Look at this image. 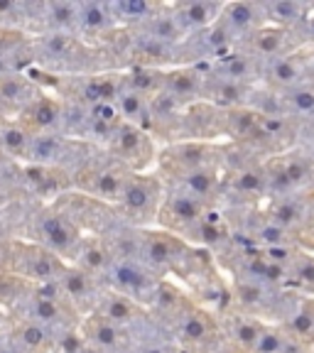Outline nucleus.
Segmentation results:
<instances>
[{
    "mask_svg": "<svg viewBox=\"0 0 314 353\" xmlns=\"http://www.w3.org/2000/svg\"><path fill=\"white\" fill-rule=\"evenodd\" d=\"M66 265L61 263L59 255L47 250L39 243H10V263H8V272L28 280L30 285H39V282H59L64 275Z\"/></svg>",
    "mask_w": 314,
    "mask_h": 353,
    "instance_id": "obj_1",
    "label": "nucleus"
},
{
    "mask_svg": "<svg viewBox=\"0 0 314 353\" xmlns=\"http://www.w3.org/2000/svg\"><path fill=\"white\" fill-rule=\"evenodd\" d=\"M35 231H37L39 245H44V248L52 250L55 255L77 253L79 243H81L77 226L64 214H57V211L39 214L37 223H35Z\"/></svg>",
    "mask_w": 314,
    "mask_h": 353,
    "instance_id": "obj_2",
    "label": "nucleus"
},
{
    "mask_svg": "<svg viewBox=\"0 0 314 353\" xmlns=\"http://www.w3.org/2000/svg\"><path fill=\"white\" fill-rule=\"evenodd\" d=\"M12 314L20 316V319L35 321V324L50 329L57 336V329L66 326V307L64 302H55V299L39 297L30 290L25 297L17 302V307L12 309Z\"/></svg>",
    "mask_w": 314,
    "mask_h": 353,
    "instance_id": "obj_3",
    "label": "nucleus"
},
{
    "mask_svg": "<svg viewBox=\"0 0 314 353\" xmlns=\"http://www.w3.org/2000/svg\"><path fill=\"white\" fill-rule=\"evenodd\" d=\"M10 341L20 348V353H44L50 351L52 343H55V334L44 326L35 324L28 319H10V331H8Z\"/></svg>",
    "mask_w": 314,
    "mask_h": 353,
    "instance_id": "obj_4",
    "label": "nucleus"
},
{
    "mask_svg": "<svg viewBox=\"0 0 314 353\" xmlns=\"http://www.w3.org/2000/svg\"><path fill=\"white\" fill-rule=\"evenodd\" d=\"M113 150L121 154L126 162H138L145 165L150 160V143L145 138V132L133 123H121L110 135Z\"/></svg>",
    "mask_w": 314,
    "mask_h": 353,
    "instance_id": "obj_5",
    "label": "nucleus"
},
{
    "mask_svg": "<svg viewBox=\"0 0 314 353\" xmlns=\"http://www.w3.org/2000/svg\"><path fill=\"white\" fill-rule=\"evenodd\" d=\"M61 105L50 96H37L28 108L22 110V125L28 128L32 135H44L52 132L61 123Z\"/></svg>",
    "mask_w": 314,
    "mask_h": 353,
    "instance_id": "obj_6",
    "label": "nucleus"
},
{
    "mask_svg": "<svg viewBox=\"0 0 314 353\" xmlns=\"http://www.w3.org/2000/svg\"><path fill=\"white\" fill-rule=\"evenodd\" d=\"M37 99V88L32 81L15 72H0V105L3 108L25 110Z\"/></svg>",
    "mask_w": 314,
    "mask_h": 353,
    "instance_id": "obj_7",
    "label": "nucleus"
},
{
    "mask_svg": "<svg viewBox=\"0 0 314 353\" xmlns=\"http://www.w3.org/2000/svg\"><path fill=\"white\" fill-rule=\"evenodd\" d=\"M84 339H86V343H91L94 348H99V351L110 353L121 346L123 336H121V326L104 319V316L94 314L91 319H86V324H84Z\"/></svg>",
    "mask_w": 314,
    "mask_h": 353,
    "instance_id": "obj_8",
    "label": "nucleus"
},
{
    "mask_svg": "<svg viewBox=\"0 0 314 353\" xmlns=\"http://www.w3.org/2000/svg\"><path fill=\"white\" fill-rule=\"evenodd\" d=\"M110 272V282L121 290V292H130V294H143L150 285L148 272L140 268V265L130 263V260H118L108 268Z\"/></svg>",
    "mask_w": 314,
    "mask_h": 353,
    "instance_id": "obj_9",
    "label": "nucleus"
},
{
    "mask_svg": "<svg viewBox=\"0 0 314 353\" xmlns=\"http://www.w3.org/2000/svg\"><path fill=\"white\" fill-rule=\"evenodd\" d=\"M64 148H66V143L59 138V135H52V132L35 135L32 143H30L28 160L37 167H50L64 157Z\"/></svg>",
    "mask_w": 314,
    "mask_h": 353,
    "instance_id": "obj_10",
    "label": "nucleus"
},
{
    "mask_svg": "<svg viewBox=\"0 0 314 353\" xmlns=\"http://www.w3.org/2000/svg\"><path fill=\"white\" fill-rule=\"evenodd\" d=\"M39 12H42V20L52 28V32H66V30L79 28V3H66V0L44 3Z\"/></svg>",
    "mask_w": 314,
    "mask_h": 353,
    "instance_id": "obj_11",
    "label": "nucleus"
},
{
    "mask_svg": "<svg viewBox=\"0 0 314 353\" xmlns=\"http://www.w3.org/2000/svg\"><path fill=\"white\" fill-rule=\"evenodd\" d=\"M32 138L35 135L22 123H0V150H3V154L28 160Z\"/></svg>",
    "mask_w": 314,
    "mask_h": 353,
    "instance_id": "obj_12",
    "label": "nucleus"
},
{
    "mask_svg": "<svg viewBox=\"0 0 314 353\" xmlns=\"http://www.w3.org/2000/svg\"><path fill=\"white\" fill-rule=\"evenodd\" d=\"M59 285H61L64 297L77 304L88 302V299L94 297V280H91V275H88L86 270H81V268H66L64 275L59 277Z\"/></svg>",
    "mask_w": 314,
    "mask_h": 353,
    "instance_id": "obj_13",
    "label": "nucleus"
},
{
    "mask_svg": "<svg viewBox=\"0 0 314 353\" xmlns=\"http://www.w3.org/2000/svg\"><path fill=\"white\" fill-rule=\"evenodd\" d=\"M118 94H121V83L110 77L86 79L81 86V101L88 103V108L99 103H116Z\"/></svg>",
    "mask_w": 314,
    "mask_h": 353,
    "instance_id": "obj_14",
    "label": "nucleus"
},
{
    "mask_svg": "<svg viewBox=\"0 0 314 353\" xmlns=\"http://www.w3.org/2000/svg\"><path fill=\"white\" fill-rule=\"evenodd\" d=\"M116 105H118L121 118H128V121H133V123H143V125L150 123V110H148V103H145L143 94H138V91L130 88L128 83L121 86V94H118V99H116Z\"/></svg>",
    "mask_w": 314,
    "mask_h": 353,
    "instance_id": "obj_15",
    "label": "nucleus"
},
{
    "mask_svg": "<svg viewBox=\"0 0 314 353\" xmlns=\"http://www.w3.org/2000/svg\"><path fill=\"white\" fill-rule=\"evenodd\" d=\"M167 216H172L179 226H187L204 216V204H202V199L192 196V194H175L167 201Z\"/></svg>",
    "mask_w": 314,
    "mask_h": 353,
    "instance_id": "obj_16",
    "label": "nucleus"
},
{
    "mask_svg": "<svg viewBox=\"0 0 314 353\" xmlns=\"http://www.w3.org/2000/svg\"><path fill=\"white\" fill-rule=\"evenodd\" d=\"M113 25V12L106 3H79V30L104 32Z\"/></svg>",
    "mask_w": 314,
    "mask_h": 353,
    "instance_id": "obj_17",
    "label": "nucleus"
},
{
    "mask_svg": "<svg viewBox=\"0 0 314 353\" xmlns=\"http://www.w3.org/2000/svg\"><path fill=\"white\" fill-rule=\"evenodd\" d=\"M77 268L86 270L88 275H94V272L110 268V253L99 241H81L77 248Z\"/></svg>",
    "mask_w": 314,
    "mask_h": 353,
    "instance_id": "obj_18",
    "label": "nucleus"
},
{
    "mask_svg": "<svg viewBox=\"0 0 314 353\" xmlns=\"http://www.w3.org/2000/svg\"><path fill=\"white\" fill-rule=\"evenodd\" d=\"M77 50V39L69 32H50L39 37V54L47 61H64Z\"/></svg>",
    "mask_w": 314,
    "mask_h": 353,
    "instance_id": "obj_19",
    "label": "nucleus"
},
{
    "mask_svg": "<svg viewBox=\"0 0 314 353\" xmlns=\"http://www.w3.org/2000/svg\"><path fill=\"white\" fill-rule=\"evenodd\" d=\"M123 206L128 211H135V214H143V211L150 209L153 204V187H150L148 179H140V176H130L123 189V196H121Z\"/></svg>",
    "mask_w": 314,
    "mask_h": 353,
    "instance_id": "obj_20",
    "label": "nucleus"
},
{
    "mask_svg": "<svg viewBox=\"0 0 314 353\" xmlns=\"http://www.w3.org/2000/svg\"><path fill=\"white\" fill-rule=\"evenodd\" d=\"M138 314H140V312L135 309V304H133L128 297H123V294H113V297H106L104 304H101V309H99V316H104V319L113 321L116 326L128 324V321H133Z\"/></svg>",
    "mask_w": 314,
    "mask_h": 353,
    "instance_id": "obj_21",
    "label": "nucleus"
},
{
    "mask_svg": "<svg viewBox=\"0 0 314 353\" xmlns=\"http://www.w3.org/2000/svg\"><path fill=\"white\" fill-rule=\"evenodd\" d=\"M214 12H219V8L214 3H187V6L177 8L179 22L187 28H211L214 25Z\"/></svg>",
    "mask_w": 314,
    "mask_h": 353,
    "instance_id": "obj_22",
    "label": "nucleus"
},
{
    "mask_svg": "<svg viewBox=\"0 0 314 353\" xmlns=\"http://www.w3.org/2000/svg\"><path fill=\"white\" fill-rule=\"evenodd\" d=\"M30 292V282L12 272H0V309H15L25 294Z\"/></svg>",
    "mask_w": 314,
    "mask_h": 353,
    "instance_id": "obj_23",
    "label": "nucleus"
},
{
    "mask_svg": "<svg viewBox=\"0 0 314 353\" xmlns=\"http://www.w3.org/2000/svg\"><path fill=\"white\" fill-rule=\"evenodd\" d=\"M128 179H130V176H123L118 170H99L94 174V184H91V189H94L99 196L121 199Z\"/></svg>",
    "mask_w": 314,
    "mask_h": 353,
    "instance_id": "obj_24",
    "label": "nucleus"
},
{
    "mask_svg": "<svg viewBox=\"0 0 314 353\" xmlns=\"http://www.w3.org/2000/svg\"><path fill=\"white\" fill-rule=\"evenodd\" d=\"M184 32V25L177 17H167V15H155L148 25V37L157 39V42H165V44H175L177 39L182 37Z\"/></svg>",
    "mask_w": 314,
    "mask_h": 353,
    "instance_id": "obj_25",
    "label": "nucleus"
},
{
    "mask_svg": "<svg viewBox=\"0 0 314 353\" xmlns=\"http://www.w3.org/2000/svg\"><path fill=\"white\" fill-rule=\"evenodd\" d=\"M255 15H258V8H253L251 3H231V6H226L221 20L226 22L231 32H246L253 28Z\"/></svg>",
    "mask_w": 314,
    "mask_h": 353,
    "instance_id": "obj_26",
    "label": "nucleus"
},
{
    "mask_svg": "<svg viewBox=\"0 0 314 353\" xmlns=\"http://www.w3.org/2000/svg\"><path fill=\"white\" fill-rule=\"evenodd\" d=\"M199 91V77L194 72H172L165 77V94H170L172 99H189Z\"/></svg>",
    "mask_w": 314,
    "mask_h": 353,
    "instance_id": "obj_27",
    "label": "nucleus"
},
{
    "mask_svg": "<svg viewBox=\"0 0 314 353\" xmlns=\"http://www.w3.org/2000/svg\"><path fill=\"white\" fill-rule=\"evenodd\" d=\"M300 66L297 61H293L290 57H277V59L271 61V69H268V79L277 86L285 88H295V83L300 81Z\"/></svg>",
    "mask_w": 314,
    "mask_h": 353,
    "instance_id": "obj_28",
    "label": "nucleus"
},
{
    "mask_svg": "<svg viewBox=\"0 0 314 353\" xmlns=\"http://www.w3.org/2000/svg\"><path fill=\"white\" fill-rule=\"evenodd\" d=\"M145 255L155 268H167L175 260V245L165 236H150L145 243Z\"/></svg>",
    "mask_w": 314,
    "mask_h": 353,
    "instance_id": "obj_29",
    "label": "nucleus"
},
{
    "mask_svg": "<svg viewBox=\"0 0 314 353\" xmlns=\"http://www.w3.org/2000/svg\"><path fill=\"white\" fill-rule=\"evenodd\" d=\"M209 96L214 99V103L231 108V105H238L243 101V96H246V88H243V83L228 81V79H219V81L211 86Z\"/></svg>",
    "mask_w": 314,
    "mask_h": 353,
    "instance_id": "obj_30",
    "label": "nucleus"
},
{
    "mask_svg": "<svg viewBox=\"0 0 314 353\" xmlns=\"http://www.w3.org/2000/svg\"><path fill=\"white\" fill-rule=\"evenodd\" d=\"M265 12L273 17V20L280 22H297L304 17L307 12V6L300 3V0H275V3H268L265 6Z\"/></svg>",
    "mask_w": 314,
    "mask_h": 353,
    "instance_id": "obj_31",
    "label": "nucleus"
},
{
    "mask_svg": "<svg viewBox=\"0 0 314 353\" xmlns=\"http://www.w3.org/2000/svg\"><path fill=\"white\" fill-rule=\"evenodd\" d=\"M179 331H182L184 341L202 343L206 336H209V321H206V316L202 314V312H189V314L182 316Z\"/></svg>",
    "mask_w": 314,
    "mask_h": 353,
    "instance_id": "obj_32",
    "label": "nucleus"
},
{
    "mask_svg": "<svg viewBox=\"0 0 314 353\" xmlns=\"http://www.w3.org/2000/svg\"><path fill=\"white\" fill-rule=\"evenodd\" d=\"M251 72H253V64H251V57L246 54H228L226 59L221 61V74L228 81L243 83L251 77Z\"/></svg>",
    "mask_w": 314,
    "mask_h": 353,
    "instance_id": "obj_33",
    "label": "nucleus"
},
{
    "mask_svg": "<svg viewBox=\"0 0 314 353\" xmlns=\"http://www.w3.org/2000/svg\"><path fill=\"white\" fill-rule=\"evenodd\" d=\"M113 17H126V20H148L155 8L148 0H121V3H108Z\"/></svg>",
    "mask_w": 314,
    "mask_h": 353,
    "instance_id": "obj_34",
    "label": "nucleus"
},
{
    "mask_svg": "<svg viewBox=\"0 0 314 353\" xmlns=\"http://www.w3.org/2000/svg\"><path fill=\"white\" fill-rule=\"evenodd\" d=\"M253 47H255V52H260L263 57L277 59L282 47H285V34H282L280 30H260L253 39Z\"/></svg>",
    "mask_w": 314,
    "mask_h": 353,
    "instance_id": "obj_35",
    "label": "nucleus"
},
{
    "mask_svg": "<svg viewBox=\"0 0 314 353\" xmlns=\"http://www.w3.org/2000/svg\"><path fill=\"white\" fill-rule=\"evenodd\" d=\"M184 184H187L189 194L197 199H206L211 192H214V174L204 167L199 170H189L187 176H184Z\"/></svg>",
    "mask_w": 314,
    "mask_h": 353,
    "instance_id": "obj_36",
    "label": "nucleus"
},
{
    "mask_svg": "<svg viewBox=\"0 0 314 353\" xmlns=\"http://www.w3.org/2000/svg\"><path fill=\"white\" fill-rule=\"evenodd\" d=\"M260 125V113L246 108H236L228 118V128H231L233 135H253L258 132Z\"/></svg>",
    "mask_w": 314,
    "mask_h": 353,
    "instance_id": "obj_37",
    "label": "nucleus"
},
{
    "mask_svg": "<svg viewBox=\"0 0 314 353\" xmlns=\"http://www.w3.org/2000/svg\"><path fill=\"white\" fill-rule=\"evenodd\" d=\"M285 103L293 110H297V113H302V116H309V113H314V88H290L285 96Z\"/></svg>",
    "mask_w": 314,
    "mask_h": 353,
    "instance_id": "obj_38",
    "label": "nucleus"
},
{
    "mask_svg": "<svg viewBox=\"0 0 314 353\" xmlns=\"http://www.w3.org/2000/svg\"><path fill=\"white\" fill-rule=\"evenodd\" d=\"M157 81H160V74L155 72V69H150V66H135V69L130 72V77L126 79L128 86L135 88L138 94L153 91V88L157 86Z\"/></svg>",
    "mask_w": 314,
    "mask_h": 353,
    "instance_id": "obj_39",
    "label": "nucleus"
},
{
    "mask_svg": "<svg viewBox=\"0 0 314 353\" xmlns=\"http://www.w3.org/2000/svg\"><path fill=\"white\" fill-rule=\"evenodd\" d=\"M300 221H302V209H300V204H295V201H280V204L273 209V223L282 226L285 231L297 226Z\"/></svg>",
    "mask_w": 314,
    "mask_h": 353,
    "instance_id": "obj_40",
    "label": "nucleus"
},
{
    "mask_svg": "<svg viewBox=\"0 0 314 353\" xmlns=\"http://www.w3.org/2000/svg\"><path fill=\"white\" fill-rule=\"evenodd\" d=\"M138 52H140V57L148 61H170V57H172L170 44L157 42V39H153V37L138 39Z\"/></svg>",
    "mask_w": 314,
    "mask_h": 353,
    "instance_id": "obj_41",
    "label": "nucleus"
},
{
    "mask_svg": "<svg viewBox=\"0 0 314 353\" xmlns=\"http://www.w3.org/2000/svg\"><path fill=\"white\" fill-rule=\"evenodd\" d=\"M285 339L287 336L280 329H260L258 343H255V353H280Z\"/></svg>",
    "mask_w": 314,
    "mask_h": 353,
    "instance_id": "obj_42",
    "label": "nucleus"
},
{
    "mask_svg": "<svg viewBox=\"0 0 314 353\" xmlns=\"http://www.w3.org/2000/svg\"><path fill=\"white\" fill-rule=\"evenodd\" d=\"M287 326H290V331L295 334V339L314 336V312L312 309H300Z\"/></svg>",
    "mask_w": 314,
    "mask_h": 353,
    "instance_id": "obj_43",
    "label": "nucleus"
},
{
    "mask_svg": "<svg viewBox=\"0 0 314 353\" xmlns=\"http://www.w3.org/2000/svg\"><path fill=\"white\" fill-rule=\"evenodd\" d=\"M233 32L228 30V25L224 20H219L216 25H211L209 32H206V44H209L211 50L216 52H224L228 47V42H231Z\"/></svg>",
    "mask_w": 314,
    "mask_h": 353,
    "instance_id": "obj_44",
    "label": "nucleus"
},
{
    "mask_svg": "<svg viewBox=\"0 0 314 353\" xmlns=\"http://www.w3.org/2000/svg\"><path fill=\"white\" fill-rule=\"evenodd\" d=\"M233 336H236V341L241 343V346L255 348L258 336H260V326L253 324V321H238V324L233 326Z\"/></svg>",
    "mask_w": 314,
    "mask_h": 353,
    "instance_id": "obj_45",
    "label": "nucleus"
},
{
    "mask_svg": "<svg viewBox=\"0 0 314 353\" xmlns=\"http://www.w3.org/2000/svg\"><path fill=\"white\" fill-rule=\"evenodd\" d=\"M236 189L238 192H243V194H255V192H260V189L265 187V176L260 174V172H255V170H248V172H241V174L236 176Z\"/></svg>",
    "mask_w": 314,
    "mask_h": 353,
    "instance_id": "obj_46",
    "label": "nucleus"
},
{
    "mask_svg": "<svg viewBox=\"0 0 314 353\" xmlns=\"http://www.w3.org/2000/svg\"><path fill=\"white\" fill-rule=\"evenodd\" d=\"M258 241L265 243L268 248H273V245H285L287 241V231L282 226H277V223H265V226L258 228Z\"/></svg>",
    "mask_w": 314,
    "mask_h": 353,
    "instance_id": "obj_47",
    "label": "nucleus"
},
{
    "mask_svg": "<svg viewBox=\"0 0 314 353\" xmlns=\"http://www.w3.org/2000/svg\"><path fill=\"white\" fill-rule=\"evenodd\" d=\"M285 118L282 116H260V125L258 132L265 135V138H280L282 132H285Z\"/></svg>",
    "mask_w": 314,
    "mask_h": 353,
    "instance_id": "obj_48",
    "label": "nucleus"
},
{
    "mask_svg": "<svg viewBox=\"0 0 314 353\" xmlns=\"http://www.w3.org/2000/svg\"><path fill=\"white\" fill-rule=\"evenodd\" d=\"M236 294L243 304H248V307H255V304L263 302V287L255 285V282H241L236 287Z\"/></svg>",
    "mask_w": 314,
    "mask_h": 353,
    "instance_id": "obj_49",
    "label": "nucleus"
},
{
    "mask_svg": "<svg viewBox=\"0 0 314 353\" xmlns=\"http://www.w3.org/2000/svg\"><path fill=\"white\" fill-rule=\"evenodd\" d=\"M282 174H285V179L290 182V187H297V184H302L309 176V167L304 165L302 160L287 162V165L282 167Z\"/></svg>",
    "mask_w": 314,
    "mask_h": 353,
    "instance_id": "obj_50",
    "label": "nucleus"
},
{
    "mask_svg": "<svg viewBox=\"0 0 314 353\" xmlns=\"http://www.w3.org/2000/svg\"><path fill=\"white\" fill-rule=\"evenodd\" d=\"M295 258V250L290 248V245H273V248H268L265 250V260L268 263H273V265H285V263H290V260Z\"/></svg>",
    "mask_w": 314,
    "mask_h": 353,
    "instance_id": "obj_51",
    "label": "nucleus"
},
{
    "mask_svg": "<svg viewBox=\"0 0 314 353\" xmlns=\"http://www.w3.org/2000/svg\"><path fill=\"white\" fill-rule=\"evenodd\" d=\"M177 302H179V292L170 285H160L157 287V304L162 309H175Z\"/></svg>",
    "mask_w": 314,
    "mask_h": 353,
    "instance_id": "obj_52",
    "label": "nucleus"
},
{
    "mask_svg": "<svg viewBox=\"0 0 314 353\" xmlns=\"http://www.w3.org/2000/svg\"><path fill=\"white\" fill-rule=\"evenodd\" d=\"M25 12V6L12 3V0H0V22H6L8 17H20Z\"/></svg>",
    "mask_w": 314,
    "mask_h": 353,
    "instance_id": "obj_53",
    "label": "nucleus"
},
{
    "mask_svg": "<svg viewBox=\"0 0 314 353\" xmlns=\"http://www.w3.org/2000/svg\"><path fill=\"white\" fill-rule=\"evenodd\" d=\"M280 353H304V343L302 339H285Z\"/></svg>",
    "mask_w": 314,
    "mask_h": 353,
    "instance_id": "obj_54",
    "label": "nucleus"
},
{
    "mask_svg": "<svg viewBox=\"0 0 314 353\" xmlns=\"http://www.w3.org/2000/svg\"><path fill=\"white\" fill-rule=\"evenodd\" d=\"M297 280L307 282V285H314V263H307V265H302V268H300Z\"/></svg>",
    "mask_w": 314,
    "mask_h": 353,
    "instance_id": "obj_55",
    "label": "nucleus"
},
{
    "mask_svg": "<svg viewBox=\"0 0 314 353\" xmlns=\"http://www.w3.org/2000/svg\"><path fill=\"white\" fill-rule=\"evenodd\" d=\"M10 263V243H0V272H8Z\"/></svg>",
    "mask_w": 314,
    "mask_h": 353,
    "instance_id": "obj_56",
    "label": "nucleus"
},
{
    "mask_svg": "<svg viewBox=\"0 0 314 353\" xmlns=\"http://www.w3.org/2000/svg\"><path fill=\"white\" fill-rule=\"evenodd\" d=\"M0 353H20V348L10 341V336H8V334L0 339Z\"/></svg>",
    "mask_w": 314,
    "mask_h": 353,
    "instance_id": "obj_57",
    "label": "nucleus"
},
{
    "mask_svg": "<svg viewBox=\"0 0 314 353\" xmlns=\"http://www.w3.org/2000/svg\"><path fill=\"white\" fill-rule=\"evenodd\" d=\"M135 353H170L167 348H162V346H145V348H140V351H135Z\"/></svg>",
    "mask_w": 314,
    "mask_h": 353,
    "instance_id": "obj_58",
    "label": "nucleus"
},
{
    "mask_svg": "<svg viewBox=\"0 0 314 353\" xmlns=\"http://www.w3.org/2000/svg\"><path fill=\"white\" fill-rule=\"evenodd\" d=\"M81 353H104V351H99V348H94V346H91V343H86Z\"/></svg>",
    "mask_w": 314,
    "mask_h": 353,
    "instance_id": "obj_59",
    "label": "nucleus"
},
{
    "mask_svg": "<svg viewBox=\"0 0 314 353\" xmlns=\"http://www.w3.org/2000/svg\"><path fill=\"white\" fill-rule=\"evenodd\" d=\"M3 236H6V228H3V221H0V243H3Z\"/></svg>",
    "mask_w": 314,
    "mask_h": 353,
    "instance_id": "obj_60",
    "label": "nucleus"
},
{
    "mask_svg": "<svg viewBox=\"0 0 314 353\" xmlns=\"http://www.w3.org/2000/svg\"><path fill=\"white\" fill-rule=\"evenodd\" d=\"M309 32H312V37H314V17L309 20Z\"/></svg>",
    "mask_w": 314,
    "mask_h": 353,
    "instance_id": "obj_61",
    "label": "nucleus"
},
{
    "mask_svg": "<svg viewBox=\"0 0 314 353\" xmlns=\"http://www.w3.org/2000/svg\"><path fill=\"white\" fill-rule=\"evenodd\" d=\"M3 321H6V314H3V309H0V329H3Z\"/></svg>",
    "mask_w": 314,
    "mask_h": 353,
    "instance_id": "obj_62",
    "label": "nucleus"
},
{
    "mask_svg": "<svg viewBox=\"0 0 314 353\" xmlns=\"http://www.w3.org/2000/svg\"><path fill=\"white\" fill-rule=\"evenodd\" d=\"M3 162H6V154H3V150H0V167H3Z\"/></svg>",
    "mask_w": 314,
    "mask_h": 353,
    "instance_id": "obj_63",
    "label": "nucleus"
},
{
    "mask_svg": "<svg viewBox=\"0 0 314 353\" xmlns=\"http://www.w3.org/2000/svg\"><path fill=\"white\" fill-rule=\"evenodd\" d=\"M3 336H6V334H3V329H0V339H3Z\"/></svg>",
    "mask_w": 314,
    "mask_h": 353,
    "instance_id": "obj_64",
    "label": "nucleus"
}]
</instances>
